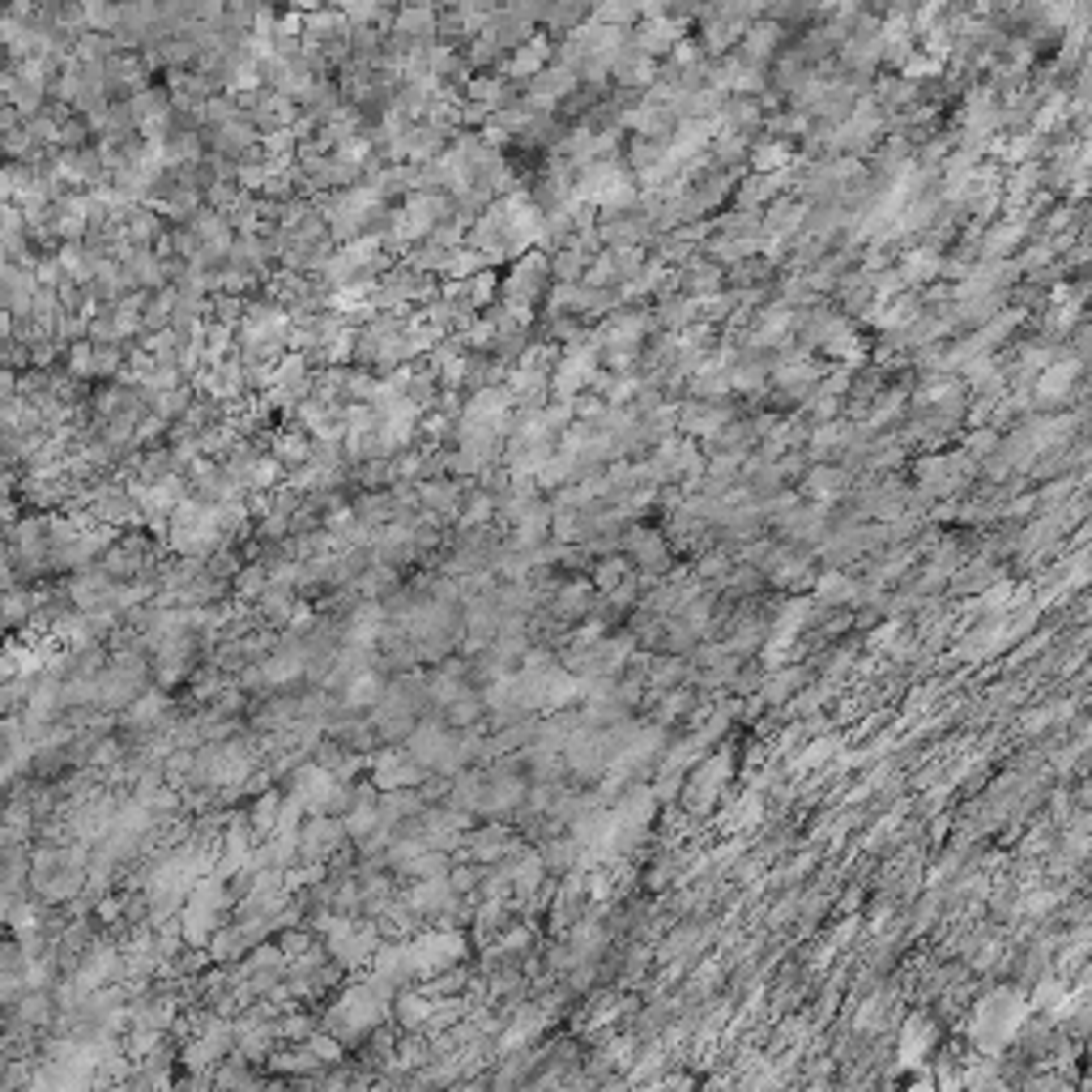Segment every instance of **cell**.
<instances>
[{
    "instance_id": "1",
    "label": "cell",
    "mask_w": 1092,
    "mask_h": 1092,
    "mask_svg": "<svg viewBox=\"0 0 1092 1092\" xmlns=\"http://www.w3.org/2000/svg\"><path fill=\"white\" fill-rule=\"evenodd\" d=\"M350 30V18L342 14V9H312V14H303V39L308 43H337L346 39Z\"/></svg>"
},
{
    "instance_id": "2",
    "label": "cell",
    "mask_w": 1092,
    "mask_h": 1092,
    "mask_svg": "<svg viewBox=\"0 0 1092 1092\" xmlns=\"http://www.w3.org/2000/svg\"><path fill=\"white\" fill-rule=\"evenodd\" d=\"M546 56H550V43L543 34H534L530 43H521L508 61V77H538L546 68Z\"/></svg>"
},
{
    "instance_id": "3",
    "label": "cell",
    "mask_w": 1092,
    "mask_h": 1092,
    "mask_svg": "<svg viewBox=\"0 0 1092 1092\" xmlns=\"http://www.w3.org/2000/svg\"><path fill=\"white\" fill-rule=\"evenodd\" d=\"M397 34H406V39H415V43H427L431 34H436V14H431V5H406L402 14H397Z\"/></svg>"
},
{
    "instance_id": "4",
    "label": "cell",
    "mask_w": 1092,
    "mask_h": 1092,
    "mask_svg": "<svg viewBox=\"0 0 1092 1092\" xmlns=\"http://www.w3.org/2000/svg\"><path fill=\"white\" fill-rule=\"evenodd\" d=\"M1075 371H1079V363L1075 359H1063V363H1054V368L1041 375V384H1037V393L1046 397V402H1054V397H1063L1067 389H1071V380H1075Z\"/></svg>"
},
{
    "instance_id": "5",
    "label": "cell",
    "mask_w": 1092,
    "mask_h": 1092,
    "mask_svg": "<svg viewBox=\"0 0 1092 1092\" xmlns=\"http://www.w3.org/2000/svg\"><path fill=\"white\" fill-rule=\"evenodd\" d=\"M781 43V26L777 22H760V26H751L747 30V56L751 61H764V56H772V47Z\"/></svg>"
},
{
    "instance_id": "6",
    "label": "cell",
    "mask_w": 1092,
    "mask_h": 1092,
    "mask_svg": "<svg viewBox=\"0 0 1092 1092\" xmlns=\"http://www.w3.org/2000/svg\"><path fill=\"white\" fill-rule=\"evenodd\" d=\"M590 375H593V359L590 355H572L568 363H563L559 368V393H577L581 384H590Z\"/></svg>"
},
{
    "instance_id": "7",
    "label": "cell",
    "mask_w": 1092,
    "mask_h": 1092,
    "mask_svg": "<svg viewBox=\"0 0 1092 1092\" xmlns=\"http://www.w3.org/2000/svg\"><path fill=\"white\" fill-rule=\"evenodd\" d=\"M900 65H905V81H931V77H939V68H943V61L931 56V52H909Z\"/></svg>"
},
{
    "instance_id": "8",
    "label": "cell",
    "mask_w": 1092,
    "mask_h": 1092,
    "mask_svg": "<svg viewBox=\"0 0 1092 1092\" xmlns=\"http://www.w3.org/2000/svg\"><path fill=\"white\" fill-rule=\"evenodd\" d=\"M935 269H939V256H931V252H913L900 274H905L909 282H926V278H935Z\"/></svg>"
}]
</instances>
